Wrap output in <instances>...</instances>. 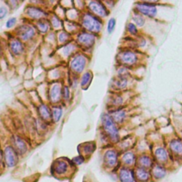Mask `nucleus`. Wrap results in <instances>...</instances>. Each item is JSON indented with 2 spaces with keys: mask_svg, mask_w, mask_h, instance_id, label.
Returning <instances> with one entry per match:
<instances>
[{
  "mask_svg": "<svg viewBox=\"0 0 182 182\" xmlns=\"http://www.w3.org/2000/svg\"><path fill=\"white\" fill-rule=\"evenodd\" d=\"M148 58L149 56L146 53L128 48H122L117 56V59L119 66H123L134 70L145 68Z\"/></svg>",
  "mask_w": 182,
  "mask_h": 182,
  "instance_id": "1",
  "label": "nucleus"
},
{
  "mask_svg": "<svg viewBox=\"0 0 182 182\" xmlns=\"http://www.w3.org/2000/svg\"><path fill=\"white\" fill-rule=\"evenodd\" d=\"M168 7L159 1H137L134 3L132 10L142 14L148 19L165 23V20L161 16L162 8Z\"/></svg>",
  "mask_w": 182,
  "mask_h": 182,
  "instance_id": "2",
  "label": "nucleus"
},
{
  "mask_svg": "<svg viewBox=\"0 0 182 182\" xmlns=\"http://www.w3.org/2000/svg\"><path fill=\"white\" fill-rule=\"evenodd\" d=\"M140 107L136 104L130 105L125 107L113 110L109 115L117 125L122 124L129 119H132L139 114Z\"/></svg>",
  "mask_w": 182,
  "mask_h": 182,
  "instance_id": "3",
  "label": "nucleus"
},
{
  "mask_svg": "<svg viewBox=\"0 0 182 182\" xmlns=\"http://www.w3.org/2000/svg\"><path fill=\"white\" fill-rule=\"evenodd\" d=\"M139 80L133 77H116L113 81V88L117 92H127L135 90Z\"/></svg>",
  "mask_w": 182,
  "mask_h": 182,
  "instance_id": "4",
  "label": "nucleus"
},
{
  "mask_svg": "<svg viewBox=\"0 0 182 182\" xmlns=\"http://www.w3.org/2000/svg\"><path fill=\"white\" fill-rule=\"evenodd\" d=\"M102 123L104 130L111 140L114 142H117L119 139V132L117 125L113 120L110 115L108 114H103L102 115Z\"/></svg>",
  "mask_w": 182,
  "mask_h": 182,
  "instance_id": "5",
  "label": "nucleus"
},
{
  "mask_svg": "<svg viewBox=\"0 0 182 182\" xmlns=\"http://www.w3.org/2000/svg\"><path fill=\"white\" fill-rule=\"evenodd\" d=\"M83 24L87 29L92 32H99L102 28V22L100 19L90 14L85 15L83 19Z\"/></svg>",
  "mask_w": 182,
  "mask_h": 182,
  "instance_id": "6",
  "label": "nucleus"
},
{
  "mask_svg": "<svg viewBox=\"0 0 182 182\" xmlns=\"http://www.w3.org/2000/svg\"><path fill=\"white\" fill-rule=\"evenodd\" d=\"M169 148L173 156L177 158H182V139L177 137V135L172 138L169 142Z\"/></svg>",
  "mask_w": 182,
  "mask_h": 182,
  "instance_id": "7",
  "label": "nucleus"
},
{
  "mask_svg": "<svg viewBox=\"0 0 182 182\" xmlns=\"http://www.w3.org/2000/svg\"><path fill=\"white\" fill-rule=\"evenodd\" d=\"M89 7L91 9V11L100 18H105L109 15V10H108L107 7L104 5L102 2L96 1H92L90 2Z\"/></svg>",
  "mask_w": 182,
  "mask_h": 182,
  "instance_id": "8",
  "label": "nucleus"
},
{
  "mask_svg": "<svg viewBox=\"0 0 182 182\" xmlns=\"http://www.w3.org/2000/svg\"><path fill=\"white\" fill-rule=\"evenodd\" d=\"M4 157L6 162L9 166L11 167L16 164L18 158H17L16 151L11 147H7L6 148L4 151Z\"/></svg>",
  "mask_w": 182,
  "mask_h": 182,
  "instance_id": "9",
  "label": "nucleus"
},
{
  "mask_svg": "<svg viewBox=\"0 0 182 182\" xmlns=\"http://www.w3.org/2000/svg\"><path fill=\"white\" fill-rule=\"evenodd\" d=\"M85 64H86V59L84 56H78L75 57L71 61V66L72 69L78 73H81L84 69Z\"/></svg>",
  "mask_w": 182,
  "mask_h": 182,
  "instance_id": "10",
  "label": "nucleus"
},
{
  "mask_svg": "<svg viewBox=\"0 0 182 182\" xmlns=\"http://www.w3.org/2000/svg\"><path fill=\"white\" fill-rule=\"evenodd\" d=\"M155 158L158 162L161 163H164L167 162L169 159V152L164 147H158L155 149L154 152Z\"/></svg>",
  "mask_w": 182,
  "mask_h": 182,
  "instance_id": "11",
  "label": "nucleus"
},
{
  "mask_svg": "<svg viewBox=\"0 0 182 182\" xmlns=\"http://www.w3.org/2000/svg\"><path fill=\"white\" fill-rule=\"evenodd\" d=\"M147 19L142 16V14H139L135 11L132 10V22L134 23L135 25L137 26L142 31V28H144V26L146 25L147 24Z\"/></svg>",
  "mask_w": 182,
  "mask_h": 182,
  "instance_id": "12",
  "label": "nucleus"
},
{
  "mask_svg": "<svg viewBox=\"0 0 182 182\" xmlns=\"http://www.w3.org/2000/svg\"><path fill=\"white\" fill-rule=\"evenodd\" d=\"M125 30H126L127 34H128V37H139V35H141L142 33H145V32L142 31L132 22H128V24H126Z\"/></svg>",
  "mask_w": 182,
  "mask_h": 182,
  "instance_id": "13",
  "label": "nucleus"
},
{
  "mask_svg": "<svg viewBox=\"0 0 182 182\" xmlns=\"http://www.w3.org/2000/svg\"><path fill=\"white\" fill-rule=\"evenodd\" d=\"M34 34H35V32H34V28L31 26L24 25L21 26L19 29V36L23 40L31 39L34 36Z\"/></svg>",
  "mask_w": 182,
  "mask_h": 182,
  "instance_id": "14",
  "label": "nucleus"
},
{
  "mask_svg": "<svg viewBox=\"0 0 182 182\" xmlns=\"http://www.w3.org/2000/svg\"><path fill=\"white\" fill-rule=\"evenodd\" d=\"M78 41L85 46H92L95 43V37L90 34H81L78 36Z\"/></svg>",
  "mask_w": 182,
  "mask_h": 182,
  "instance_id": "15",
  "label": "nucleus"
},
{
  "mask_svg": "<svg viewBox=\"0 0 182 182\" xmlns=\"http://www.w3.org/2000/svg\"><path fill=\"white\" fill-rule=\"evenodd\" d=\"M13 145L14 146L15 149L21 154H23L26 151L27 147L25 142L19 136H14L13 138Z\"/></svg>",
  "mask_w": 182,
  "mask_h": 182,
  "instance_id": "16",
  "label": "nucleus"
},
{
  "mask_svg": "<svg viewBox=\"0 0 182 182\" xmlns=\"http://www.w3.org/2000/svg\"><path fill=\"white\" fill-rule=\"evenodd\" d=\"M105 161L108 166H115L117 161V154L116 151L115 150H108L105 153Z\"/></svg>",
  "mask_w": 182,
  "mask_h": 182,
  "instance_id": "17",
  "label": "nucleus"
},
{
  "mask_svg": "<svg viewBox=\"0 0 182 182\" xmlns=\"http://www.w3.org/2000/svg\"><path fill=\"white\" fill-rule=\"evenodd\" d=\"M26 13L30 17L33 19H39L45 16L44 11L34 7H29L26 9Z\"/></svg>",
  "mask_w": 182,
  "mask_h": 182,
  "instance_id": "18",
  "label": "nucleus"
},
{
  "mask_svg": "<svg viewBox=\"0 0 182 182\" xmlns=\"http://www.w3.org/2000/svg\"><path fill=\"white\" fill-rule=\"evenodd\" d=\"M10 48L11 51L16 55H19L24 51V46L22 43L16 39L12 40L10 42Z\"/></svg>",
  "mask_w": 182,
  "mask_h": 182,
  "instance_id": "19",
  "label": "nucleus"
},
{
  "mask_svg": "<svg viewBox=\"0 0 182 182\" xmlns=\"http://www.w3.org/2000/svg\"><path fill=\"white\" fill-rule=\"evenodd\" d=\"M61 95V88L58 85H55L52 87L50 92L51 99L53 102L58 101Z\"/></svg>",
  "mask_w": 182,
  "mask_h": 182,
  "instance_id": "20",
  "label": "nucleus"
},
{
  "mask_svg": "<svg viewBox=\"0 0 182 182\" xmlns=\"http://www.w3.org/2000/svg\"><path fill=\"white\" fill-rule=\"evenodd\" d=\"M138 162L140 166L143 168H149L152 165V159L148 155H141L138 159Z\"/></svg>",
  "mask_w": 182,
  "mask_h": 182,
  "instance_id": "21",
  "label": "nucleus"
},
{
  "mask_svg": "<svg viewBox=\"0 0 182 182\" xmlns=\"http://www.w3.org/2000/svg\"><path fill=\"white\" fill-rule=\"evenodd\" d=\"M68 169V165L63 161H57L54 164V171L58 174H64Z\"/></svg>",
  "mask_w": 182,
  "mask_h": 182,
  "instance_id": "22",
  "label": "nucleus"
},
{
  "mask_svg": "<svg viewBox=\"0 0 182 182\" xmlns=\"http://www.w3.org/2000/svg\"><path fill=\"white\" fill-rule=\"evenodd\" d=\"M119 176L122 182H133V176L130 170L122 169Z\"/></svg>",
  "mask_w": 182,
  "mask_h": 182,
  "instance_id": "23",
  "label": "nucleus"
},
{
  "mask_svg": "<svg viewBox=\"0 0 182 182\" xmlns=\"http://www.w3.org/2000/svg\"><path fill=\"white\" fill-rule=\"evenodd\" d=\"M122 161L124 162L125 164H133L136 161L135 155H134V154L132 152V151H127L122 156Z\"/></svg>",
  "mask_w": 182,
  "mask_h": 182,
  "instance_id": "24",
  "label": "nucleus"
},
{
  "mask_svg": "<svg viewBox=\"0 0 182 182\" xmlns=\"http://www.w3.org/2000/svg\"><path fill=\"white\" fill-rule=\"evenodd\" d=\"M39 114H40V115H41V118L43 119H46H46H50L51 116L52 115V114H51L50 110H49L48 107L44 105H42L41 107H39Z\"/></svg>",
  "mask_w": 182,
  "mask_h": 182,
  "instance_id": "25",
  "label": "nucleus"
},
{
  "mask_svg": "<svg viewBox=\"0 0 182 182\" xmlns=\"http://www.w3.org/2000/svg\"><path fill=\"white\" fill-rule=\"evenodd\" d=\"M63 110L60 107H54L52 110V116L55 122H58L62 116Z\"/></svg>",
  "mask_w": 182,
  "mask_h": 182,
  "instance_id": "26",
  "label": "nucleus"
},
{
  "mask_svg": "<svg viewBox=\"0 0 182 182\" xmlns=\"http://www.w3.org/2000/svg\"><path fill=\"white\" fill-rule=\"evenodd\" d=\"M136 176H137L138 179L141 180V181H146V180L148 179V177H149V174L145 169L141 168L137 169Z\"/></svg>",
  "mask_w": 182,
  "mask_h": 182,
  "instance_id": "27",
  "label": "nucleus"
},
{
  "mask_svg": "<svg viewBox=\"0 0 182 182\" xmlns=\"http://www.w3.org/2000/svg\"><path fill=\"white\" fill-rule=\"evenodd\" d=\"M154 174L156 177H163L166 174L165 170L162 167L159 166H156L154 169Z\"/></svg>",
  "mask_w": 182,
  "mask_h": 182,
  "instance_id": "28",
  "label": "nucleus"
},
{
  "mask_svg": "<svg viewBox=\"0 0 182 182\" xmlns=\"http://www.w3.org/2000/svg\"><path fill=\"white\" fill-rule=\"evenodd\" d=\"M115 25H116V21H115V19L111 18L109 20L107 24V31L109 34L113 33L114 29L115 28Z\"/></svg>",
  "mask_w": 182,
  "mask_h": 182,
  "instance_id": "29",
  "label": "nucleus"
},
{
  "mask_svg": "<svg viewBox=\"0 0 182 182\" xmlns=\"http://www.w3.org/2000/svg\"><path fill=\"white\" fill-rule=\"evenodd\" d=\"M37 26L38 28H39V31L42 32V33H45V32H46L48 29V24H47L46 22H39Z\"/></svg>",
  "mask_w": 182,
  "mask_h": 182,
  "instance_id": "30",
  "label": "nucleus"
},
{
  "mask_svg": "<svg viewBox=\"0 0 182 182\" xmlns=\"http://www.w3.org/2000/svg\"><path fill=\"white\" fill-rule=\"evenodd\" d=\"M91 78V75L90 73H86L83 75V76L82 77V80H81V85L84 86L86 84H88V83L90 81V80Z\"/></svg>",
  "mask_w": 182,
  "mask_h": 182,
  "instance_id": "31",
  "label": "nucleus"
},
{
  "mask_svg": "<svg viewBox=\"0 0 182 182\" xmlns=\"http://www.w3.org/2000/svg\"><path fill=\"white\" fill-rule=\"evenodd\" d=\"M16 18H14V17H13V18H10L8 21H7L6 26H7V28L13 27V26L15 25V24H16Z\"/></svg>",
  "mask_w": 182,
  "mask_h": 182,
  "instance_id": "32",
  "label": "nucleus"
},
{
  "mask_svg": "<svg viewBox=\"0 0 182 182\" xmlns=\"http://www.w3.org/2000/svg\"><path fill=\"white\" fill-rule=\"evenodd\" d=\"M7 14V10L5 7H0V19H2L4 18L6 15Z\"/></svg>",
  "mask_w": 182,
  "mask_h": 182,
  "instance_id": "33",
  "label": "nucleus"
},
{
  "mask_svg": "<svg viewBox=\"0 0 182 182\" xmlns=\"http://www.w3.org/2000/svg\"><path fill=\"white\" fill-rule=\"evenodd\" d=\"M52 24H53V26H54V27L58 28L60 26V23L59 19H58L57 17H54V18L52 19Z\"/></svg>",
  "mask_w": 182,
  "mask_h": 182,
  "instance_id": "34",
  "label": "nucleus"
},
{
  "mask_svg": "<svg viewBox=\"0 0 182 182\" xmlns=\"http://www.w3.org/2000/svg\"><path fill=\"white\" fill-rule=\"evenodd\" d=\"M74 50V46L73 45H68V46L66 47L65 48V54L68 55L70 54L71 53L73 52V51Z\"/></svg>",
  "mask_w": 182,
  "mask_h": 182,
  "instance_id": "35",
  "label": "nucleus"
},
{
  "mask_svg": "<svg viewBox=\"0 0 182 182\" xmlns=\"http://www.w3.org/2000/svg\"><path fill=\"white\" fill-rule=\"evenodd\" d=\"M68 39V35L66 33H62L60 34L59 36V40L60 42H64L66 40Z\"/></svg>",
  "mask_w": 182,
  "mask_h": 182,
  "instance_id": "36",
  "label": "nucleus"
},
{
  "mask_svg": "<svg viewBox=\"0 0 182 182\" xmlns=\"http://www.w3.org/2000/svg\"><path fill=\"white\" fill-rule=\"evenodd\" d=\"M95 148H93V145H91V144H89L85 147V151L86 153H90L93 151V149Z\"/></svg>",
  "mask_w": 182,
  "mask_h": 182,
  "instance_id": "37",
  "label": "nucleus"
},
{
  "mask_svg": "<svg viewBox=\"0 0 182 182\" xmlns=\"http://www.w3.org/2000/svg\"><path fill=\"white\" fill-rule=\"evenodd\" d=\"M73 161L75 162V164H81L83 162V161H84V159L82 157H77L73 159Z\"/></svg>",
  "mask_w": 182,
  "mask_h": 182,
  "instance_id": "38",
  "label": "nucleus"
},
{
  "mask_svg": "<svg viewBox=\"0 0 182 182\" xmlns=\"http://www.w3.org/2000/svg\"><path fill=\"white\" fill-rule=\"evenodd\" d=\"M69 89H68V87H65V88H64V98L68 99V98H69Z\"/></svg>",
  "mask_w": 182,
  "mask_h": 182,
  "instance_id": "39",
  "label": "nucleus"
},
{
  "mask_svg": "<svg viewBox=\"0 0 182 182\" xmlns=\"http://www.w3.org/2000/svg\"><path fill=\"white\" fill-rule=\"evenodd\" d=\"M1 152L0 151V162H1Z\"/></svg>",
  "mask_w": 182,
  "mask_h": 182,
  "instance_id": "40",
  "label": "nucleus"
}]
</instances>
